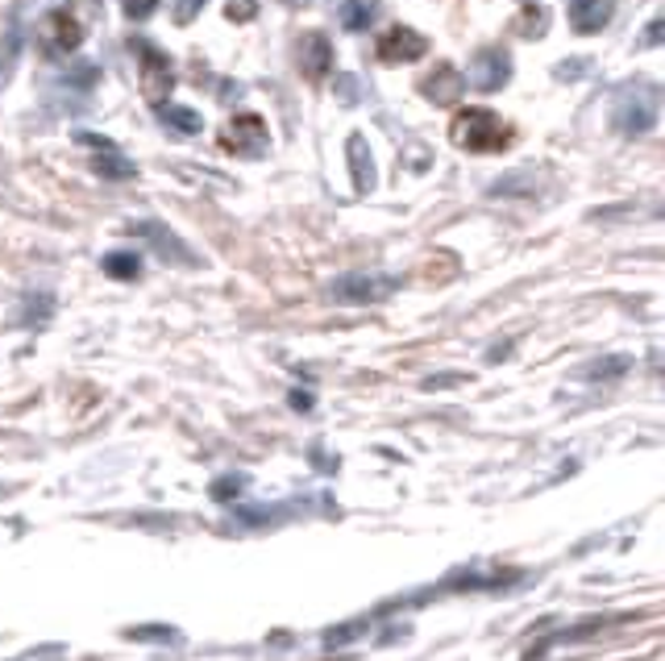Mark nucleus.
<instances>
[{"label":"nucleus","mask_w":665,"mask_h":661,"mask_svg":"<svg viewBox=\"0 0 665 661\" xmlns=\"http://www.w3.org/2000/svg\"><path fill=\"white\" fill-rule=\"evenodd\" d=\"M566 13L575 34H603L616 13V0H566Z\"/></svg>","instance_id":"nucleus-12"},{"label":"nucleus","mask_w":665,"mask_h":661,"mask_svg":"<svg viewBox=\"0 0 665 661\" xmlns=\"http://www.w3.org/2000/svg\"><path fill=\"white\" fill-rule=\"evenodd\" d=\"M378 59L383 63H416L428 55V38H424L421 29H412V25H391V29H383V38H378Z\"/></svg>","instance_id":"nucleus-7"},{"label":"nucleus","mask_w":665,"mask_h":661,"mask_svg":"<svg viewBox=\"0 0 665 661\" xmlns=\"http://www.w3.org/2000/svg\"><path fill=\"white\" fill-rule=\"evenodd\" d=\"M511 80V59L508 50H479L470 67H466V88L479 92H499Z\"/></svg>","instance_id":"nucleus-8"},{"label":"nucleus","mask_w":665,"mask_h":661,"mask_svg":"<svg viewBox=\"0 0 665 661\" xmlns=\"http://www.w3.org/2000/svg\"><path fill=\"white\" fill-rule=\"evenodd\" d=\"M454 146H462L470 155H499L511 142V130L504 125V117L491 109H462L449 125Z\"/></svg>","instance_id":"nucleus-1"},{"label":"nucleus","mask_w":665,"mask_h":661,"mask_svg":"<svg viewBox=\"0 0 665 661\" xmlns=\"http://www.w3.org/2000/svg\"><path fill=\"white\" fill-rule=\"evenodd\" d=\"M233 22H250L254 13H258V0H229V9H225Z\"/></svg>","instance_id":"nucleus-22"},{"label":"nucleus","mask_w":665,"mask_h":661,"mask_svg":"<svg viewBox=\"0 0 665 661\" xmlns=\"http://www.w3.org/2000/svg\"><path fill=\"white\" fill-rule=\"evenodd\" d=\"M137 50V71H142V92L150 96V105H162L171 88H176V67H171V55H162L158 46L150 43H133Z\"/></svg>","instance_id":"nucleus-4"},{"label":"nucleus","mask_w":665,"mask_h":661,"mask_svg":"<svg viewBox=\"0 0 665 661\" xmlns=\"http://www.w3.org/2000/svg\"><path fill=\"white\" fill-rule=\"evenodd\" d=\"M121 9L130 22H150L158 13V0H121Z\"/></svg>","instance_id":"nucleus-18"},{"label":"nucleus","mask_w":665,"mask_h":661,"mask_svg":"<svg viewBox=\"0 0 665 661\" xmlns=\"http://www.w3.org/2000/svg\"><path fill=\"white\" fill-rule=\"evenodd\" d=\"M582 71H587V67H582V63H575V67H570V63H561V67H557V80H566V75H582Z\"/></svg>","instance_id":"nucleus-23"},{"label":"nucleus","mask_w":665,"mask_h":661,"mask_svg":"<svg viewBox=\"0 0 665 661\" xmlns=\"http://www.w3.org/2000/svg\"><path fill=\"white\" fill-rule=\"evenodd\" d=\"M137 238H146L150 245H158L162 250V259L167 263H179V266H200L196 259H192V250L179 242L176 233L167 229V225H158V220H137V225H130Z\"/></svg>","instance_id":"nucleus-11"},{"label":"nucleus","mask_w":665,"mask_h":661,"mask_svg":"<svg viewBox=\"0 0 665 661\" xmlns=\"http://www.w3.org/2000/svg\"><path fill=\"white\" fill-rule=\"evenodd\" d=\"M105 271H109L112 279H137L142 275V259L130 254V250H117V254L105 259Z\"/></svg>","instance_id":"nucleus-16"},{"label":"nucleus","mask_w":665,"mask_h":661,"mask_svg":"<svg viewBox=\"0 0 665 661\" xmlns=\"http://www.w3.org/2000/svg\"><path fill=\"white\" fill-rule=\"evenodd\" d=\"M612 121H616V130L628 133V137L644 133L653 121H657V92L653 88H624L620 96H616Z\"/></svg>","instance_id":"nucleus-3"},{"label":"nucleus","mask_w":665,"mask_h":661,"mask_svg":"<svg viewBox=\"0 0 665 661\" xmlns=\"http://www.w3.org/2000/svg\"><path fill=\"white\" fill-rule=\"evenodd\" d=\"M662 38V22H653L649 25V34H644V43H657Z\"/></svg>","instance_id":"nucleus-24"},{"label":"nucleus","mask_w":665,"mask_h":661,"mask_svg":"<svg viewBox=\"0 0 665 661\" xmlns=\"http://www.w3.org/2000/svg\"><path fill=\"white\" fill-rule=\"evenodd\" d=\"M204 4L208 0H176V17H179V25H192L204 13Z\"/></svg>","instance_id":"nucleus-21"},{"label":"nucleus","mask_w":665,"mask_h":661,"mask_svg":"<svg viewBox=\"0 0 665 661\" xmlns=\"http://www.w3.org/2000/svg\"><path fill=\"white\" fill-rule=\"evenodd\" d=\"M346 158H350V171H354V188L358 192H371L375 188V158H371V146H366L362 133H354L346 142Z\"/></svg>","instance_id":"nucleus-14"},{"label":"nucleus","mask_w":665,"mask_h":661,"mask_svg":"<svg viewBox=\"0 0 665 661\" xmlns=\"http://www.w3.org/2000/svg\"><path fill=\"white\" fill-rule=\"evenodd\" d=\"M221 146H229L233 155L263 158L270 151V130H266V121L258 112H242L221 130Z\"/></svg>","instance_id":"nucleus-5"},{"label":"nucleus","mask_w":665,"mask_h":661,"mask_svg":"<svg viewBox=\"0 0 665 661\" xmlns=\"http://www.w3.org/2000/svg\"><path fill=\"white\" fill-rule=\"evenodd\" d=\"M421 92H424V100H433V105H442V109L445 105H458L466 92V75L454 63H437V71L421 80Z\"/></svg>","instance_id":"nucleus-9"},{"label":"nucleus","mask_w":665,"mask_h":661,"mask_svg":"<svg viewBox=\"0 0 665 661\" xmlns=\"http://www.w3.org/2000/svg\"><path fill=\"white\" fill-rule=\"evenodd\" d=\"M545 22H549L545 9H529V13L520 17V34H524V38H541V34H545Z\"/></svg>","instance_id":"nucleus-19"},{"label":"nucleus","mask_w":665,"mask_h":661,"mask_svg":"<svg viewBox=\"0 0 665 661\" xmlns=\"http://www.w3.org/2000/svg\"><path fill=\"white\" fill-rule=\"evenodd\" d=\"M158 117H162V125L167 130H179V133H200L204 130V121H200L196 109H183V105H171V100H162V105H155Z\"/></svg>","instance_id":"nucleus-15"},{"label":"nucleus","mask_w":665,"mask_h":661,"mask_svg":"<svg viewBox=\"0 0 665 661\" xmlns=\"http://www.w3.org/2000/svg\"><path fill=\"white\" fill-rule=\"evenodd\" d=\"M34 38H38V46H43L50 59H66V55H75L80 43H84V25L75 22L71 9L59 4V9H50L43 22H38Z\"/></svg>","instance_id":"nucleus-2"},{"label":"nucleus","mask_w":665,"mask_h":661,"mask_svg":"<svg viewBox=\"0 0 665 661\" xmlns=\"http://www.w3.org/2000/svg\"><path fill=\"white\" fill-rule=\"evenodd\" d=\"M80 142L96 151V158H92V167H96V171H100V176H105V179H133V176H137V167H133L130 158L121 155L117 146H112L109 137H96V133H80Z\"/></svg>","instance_id":"nucleus-10"},{"label":"nucleus","mask_w":665,"mask_h":661,"mask_svg":"<svg viewBox=\"0 0 665 661\" xmlns=\"http://www.w3.org/2000/svg\"><path fill=\"white\" fill-rule=\"evenodd\" d=\"M300 67H304V75L309 80H325L332 71V46L325 34H304V43H300Z\"/></svg>","instance_id":"nucleus-13"},{"label":"nucleus","mask_w":665,"mask_h":661,"mask_svg":"<svg viewBox=\"0 0 665 661\" xmlns=\"http://www.w3.org/2000/svg\"><path fill=\"white\" fill-rule=\"evenodd\" d=\"M396 287H399V279H391V275H366V271H354V275L332 279V300H341V304H378V300H387Z\"/></svg>","instance_id":"nucleus-6"},{"label":"nucleus","mask_w":665,"mask_h":661,"mask_svg":"<svg viewBox=\"0 0 665 661\" xmlns=\"http://www.w3.org/2000/svg\"><path fill=\"white\" fill-rule=\"evenodd\" d=\"M371 17H375V0H346V4H341V22H346V29H366Z\"/></svg>","instance_id":"nucleus-17"},{"label":"nucleus","mask_w":665,"mask_h":661,"mask_svg":"<svg viewBox=\"0 0 665 661\" xmlns=\"http://www.w3.org/2000/svg\"><path fill=\"white\" fill-rule=\"evenodd\" d=\"M628 371V358H612V362H591L582 375L587 378H612V375H624Z\"/></svg>","instance_id":"nucleus-20"}]
</instances>
